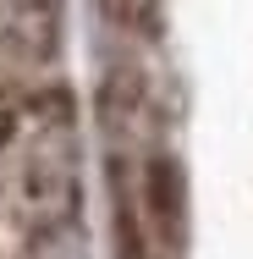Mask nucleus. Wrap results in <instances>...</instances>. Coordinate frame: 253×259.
<instances>
[{
	"mask_svg": "<svg viewBox=\"0 0 253 259\" xmlns=\"http://www.w3.org/2000/svg\"><path fill=\"white\" fill-rule=\"evenodd\" d=\"M105 138L121 259H187V177L149 89L132 72L105 94Z\"/></svg>",
	"mask_w": 253,
	"mask_h": 259,
	"instance_id": "f03ea898",
	"label": "nucleus"
},
{
	"mask_svg": "<svg viewBox=\"0 0 253 259\" xmlns=\"http://www.w3.org/2000/svg\"><path fill=\"white\" fill-rule=\"evenodd\" d=\"M55 33H61L55 0H0V105H22L44 94Z\"/></svg>",
	"mask_w": 253,
	"mask_h": 259,
	"instance_id": "7ed1b4c3",
	"label": "nucleus"
},
{
	"mask_svg": "<svg viewBox=\"0 0 253 259\" xmlns=\"http://www.w3.org/2000/svg\"><path fill=\"white\" fill-rule=\"evenodd\" d=\"M99 11L127 39H154L160 33V0H99Z\"/></svg>",
	"mask_w": 253,
	"mask_h": 259,
	"instance_id": "20e7f679",
	"label": "nucleus"
},
{
	"mask_svg": "<svg viewBox=\"0 0 253 259\" xmlns=\"http://www.w3.org/2000/svg\"><path fill=\"white\" fill-rule=\"evenodd\" d=\"M83 215V133L61 89L11 105L0 127V259H61Z\"/></svg>",
	"mask_w": 253,
	"mask_h": 259,
	"instance_id": "f257e3e1",
	"label": "nucleus"
}]
</instances>
